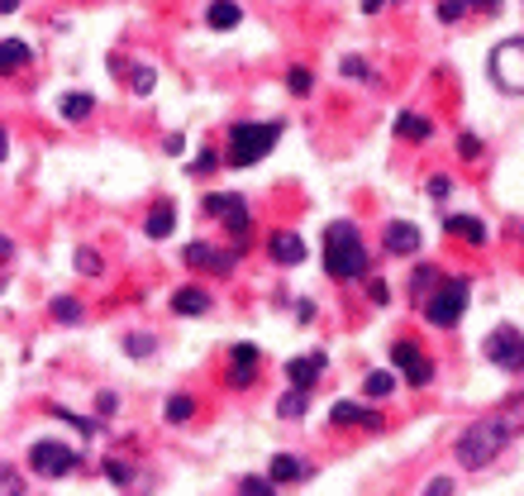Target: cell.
<instances>
[{"mask_svg": "<svg viewBox=\"0 0 524 496\" xmlns=\"http://www.w3.org/2000/svg\"><path fill=\"white\" fill-rule=\"evenodd\" d=\"M510 434H515V425H510L505 416H487V420H472L467 430L458 434V444H453V459H458L463 467H487L501 459V449L510 444Z\"/></svg>", "mask_w": 524, "mask_h": 496, "instance_id": "obj_1", "label": "cell"}, {"mask_svg": "<svg viewBox=\"0 0 524 496\" xmlns=\"http://www.w3.org/2000/svg\"><path fill=\"white\" fill-rule=\"evenodd\" d=\"M324 272L334 282H353L367 272V244L348 219H334V225L324 229Z\"/></svg>", "mask_w": 524, "mask_h": 496, "instance_id": "obj_2", "label": "cell"}, {"mask_svg": "<svg viewBox=\"0 0 524 496\" xmlns=\"http://www.w3.org/2000/svg\"><path fill=\"white\" fill-rule=\"evenodd\" d=\"M282 124H233L229 129V168H253L277 148Z\"/></svg>", "mask_w": 524, "mask_h": 496, "instance_id": "obj_3", "label": "cell"}, {"mask_svg": "<svg viewBox=\"0 0 524 496\" xmlns=\"http://www.w3.org/2000/svg\"><path fill=\"white\" fill-rule=\"evenodd\" d=\"M467 296H472L467 277H444V282H438V292L424 301V320H430L434 329H453L463 320V310H467Z\"/></svg>", "mask_w": 524, "mask_h": 496, "instance_id": "obj_4", "label": "cell"}, {"mask_svg": "<svg viewBox=\"0 0 524 496\" xmlns=\"http://www.w3.org/2000/svg\"><path fill=\"white\" fill-rule=\"evenodd\" d=\"M77 463H81V453L72 444H62V439H38V444H29V473L34 477H67V473H77Z\"/></svg>", "mask_w": 524, "mask_h": 496, "instance_id": "obj_5", "label": "cell"}, {"mask_svg": "<svg viewBox=\"0 0 524 496\" xmlns=\"http://www.w3.org/2000/svg\"><path fill=\"white\" fill-rule=\"evenodd\" d=\"M491 81L505 95H524V38H505L491 48Z\"/></svg>", "mask_w": 524, "mask_h": 496, "instance_id": "obj_6", "label": "cell"}, {"mask_svg": "<svg viewBox=\"0 0 524 496\" xmlns=\"http://www.w3.org/2000/svg\"><path fill=\"white\" fill-rule=\"evenodd\" d=\"M205 215H215V219H225V229L233 234V248L243 253V244H248V201L243 196H229V191H215V196H205Z\"/></svg>", "mask_w": 524, "mask_h": 496, "instance_id": "obj_7", "label": "cell"}, {"mask_svg": "<svg viewBox=\"0 0 524 496\" xmlns=\"http://www.w3.org/2000/svg\"><path fill=\"white\" fill-rule=\"evenodd\" d=\"M487 358L505 372H524V335L515 325H495L487 335Z\"/></svg>", "mask_w": 524, "mask_h": 496, "instance_id": "obj_8", "label": "cell"}, {"mask_svg": "<svg viewBox=\"0 0 524 496\" xmlns=\"http://www.w3.org/2000/svg\"><path fill=\"white\" fill-rule=\"evenodd\" d=\"M391 363L405 372L410 387H430V382H434V363L420 353L415 339H396V343H391Z\"/></svg>", "mask_w": 524, "mask_h": 496, "instance_id": "obj_9", "label": "cell"}, {"mask_svg": "<svg viewBox=\"0 0 524 496\" xmlns=\"http://www.w3.org/2000/svg\"><path fill=\"white\" fill-rule=\"evenodd\" d=\"M186 268H201V272H219V277H225V272L239 263V248H210V244H186Z\"/></svg>", "mask_w": 524, "mask_h": 496, "instance_id": "obj_10", "label": "cell"}, {"mask_svg": "<svg viewBox=\"0 0 524 496\" xmlns=\"http://www.w3.org/2000/svg\"><path fill=\"white\" fill-rule=\"evenodd\" d=\"M420 229L410 225V219H391L386 225V253H396V258H410V253H420Z\"/></svg>", "mask_w": 524, "mask_h": 496, "instance_id": "obj_11", "label": "cell"}, {"mask_svg": "<svg viewBox=\"0 0 524 496\" xmlns=\"http://www.w3.org/2000/svg\"><path fill=\"white\" fill-rule=\"evenodd\" d=\"M444 229H448L458 244H467V248H487V239H491L487 219H477V215H453Z\"/></svg>", "mask_w": 524, "mask_h": 496, "instance_id": "obj_12", "label": "cell"}, {"mask_svg": "<svg viewBox=\"0 0 524 496\" xmlns=\"http://www.w3.org/2000/svg\"><path fill=\"white\" fill-rule=\"evenodd\" d=\"M258 372V343H233L229 353V387H248Z\"/></svg>", "mask_w": 524, "mask_h": 496, "instance_id": "obj_13", "label": "cell"}, {"mask_svg": "<svg viewBox=\"0 0 524 496\" xmlns=\"http://www.w3.org/2000/svg\"><path fill=\"white\" fill-rule=\"evenodd\" d=\"M267 248H272V258H277L282 268H296L300 258H306V239H300V234H291V229H277Z\"/></svg>", "mask_w": 524, "mask_h": 496, "instance_id": "obj_14", "label": "cell"}, {"mask_svg": "<svg viewBox=\"0 0 524 496\" xmlns=\"http://www.w3.org/2000/svg\"><path fill=\"white\" fill-rule=\"evenodd\" d=\"M324 363H329L324 353H310V358H291V363H286V382H291V387H300V392H310V382H315V377H320V372H324Z\"/></svg>", "mask_w": 524, "mask_h": 496, "instance_id": "obj_15", "label": "cell"}, {"mask_svg": "<svg viewBox=\"0 0 524 496\" xmlns=\"http://www.w3.org/2000/svg\"><path fill=\"white\" fill-rule=\"evenodd\" d=\"M329 420L334 425H367V430H381V416L367 406H353V401H334L329 406Z\"/></svg>", "mask_w": 524, "mask_h": 496, "instance_id": "obj_16", "label": "cell"}, {"mask_svg": "<svg viewBox=\"0 0 524 496\" xmlns=\"http://www.w3.org/2000/svg\"><path fill=\"white\" fill-rule=\"evenodd\" d=\"M34 48L24 38H0V72H15V67H29Z\"/></svg>", "mask_w": 524, "mask_h": 496, "instance_id": "obj_17", "label": "cell"}, {"mask_svg": "<svg viewBox=\"0 0 524 496\" xmlns=\"http://www.w3.org/2000/svg\"><path fill=\"white\" fill-rule=\"evenodd\" d=\"M148 239H168V234L176 229V205L172 201H158L153 211H148Z\"/></svg>", "mask_w": 524, "mask_h": 496, "instance_id": "obj_18", "label": "cell"}, {"mask_svg": "<svg viewBox=\"0 0 524 496\" xmlns=\"http://www.w3.org/2000/svg\"><path fill=\"white\" fill-rule=\"evenodd\" d=\"M172 310L191 320V315H205V310H210V296H205L201 286H182V292H172Z\"/></svg>", "mask_w": 524, "mask_h": 496, "instance_id": "obj_19", "label": "cell"}, {"mask_svg": "<svg viewBox=\"0 0 524 496\" xmlns=\"http://www.w3.org/2000/svg\"><path fill=\"white\" fill-rule=\"evenodd\" d=\"M239 20H243V10L233 5V0H215V5L205 10V24H210V29H233Z\"/></svg>", "mask_w": 524, "mask_h": 496, "instance_id": "obj_20", "label": "cell"}, {"mask_svg": "<svg viewBox=\"0 0 524 496\" xmlns=\"http://www.w3.org/2000/svg\"><path fill=\"white\" fill-rule=\"evenodd\" d=\"M91 110H95V101H91L86 91H72V95H62V101H58V115L72 120V124H81V120L91 115Z\"/></svg>", "mask_w": 524, "mask_h": 496, "instance_id": "obj_21", "label": "cell"}, {"mask_svg": "<svg viewBox=\"0 0 524 496\" xmlns=\"http://www.w3.org/2000/svg\"><path fill=\"white\" fill-rule=\"evenodd\" d=\"M267 477H272V482H300V477H306V463H300L296 453H277Z\"/></svg>", "mask_w": 524, "mask_h": 496, "instance_id": "obj_22", "label": "cell"}, {"mask_svg": "<svg viewBox=\"0 0 524 496\" xmlns=\"http://www.w3.org/2000/svg\"><path fill=\"white\" fill-rule=\"evenodd\" d=\"M396 134H401V139H410V144H424L434 134V124L424 120V115H401L396 120Z\"/></svg>", "mask_w": 524, "mask_h": 496, "instance_id": "obj_23", "label": "cell"}, {"mask_svg": "<svg viewBox=\"0 0 524 496\" xmlns=\"http://www.w3.org/2000/svg\"><path fill=\"white\" fill-rule=\"evenodd\" d=\"M306 406H310V401H306V392L291 387V392H286L282 401H277V416H282V420H300V416H306Z\"/></svg>", "mask_w": 524, "mask_h": 496, "instance_id": "obj_24", "label": "cell"}, {"mask_svg": "<svg viewBox=\"0 0 524 496\" xmlns=\"http://www.w3.org/2000/svg\"><path fill=\"white\" fill-rule=\"evenodd\" d=\"M162 416H168L172 425H186L191 416H196V401H191V396H172V401L162 406Z\"/></svg>", "mask_w": 524, "mask_h": 496, "instance_id": "obj_25", "label": "cell"}, {"mask_svg": "<svg viewBox=\"0 0 524 496\" xmlns=\"http://www.w3.org/2000/svg\"><path fill=\"white\" fill-rule=\"evenodd\" d=\"M53 320L77 325V320H81V301H77V296H58V301H53Z\"/></svg>", "mask_w": 524, "mask_h": 496, "instance_id": "obj_26", "label": "cell"}, {"mask_svg": "<svg viewBox=\"0 0 524 496\" xmlns=\"http://www.w3.org/2000/svg\"><path fill=\"white\" fill-rule=\"evenodd\" d=\"M472 5H477V0H438V20H444V24H458Z\"/></svg>", "mask_w": 524, "mask_h": 496, "instance_id": "obj_27", "label": "cell"}, {"mask_svg": "<svg viewBox=\"0 0 524 496\" xmlns=\"http://www.w3.org/2000/svg\"><path fill=\"white\" fill-rule=\"evenodd\" d=\"M363 387H367V396H391L396 392V377H391V372H367Z\"/></svg>", "mask_w": 524, "mask_h": 496, "instance_id": "obj_28", "label": "cell"}, {"mask_svg": "<svg viewBox=\"0 0 524 496\" xmlns=\"http://www.w3.org/2000/svg\"><path fill=\"white\" fill-rule=\"evenodd\" d=\"M239 496H277V487H272V477H243Z\"/></svg>", "mask_w": 524, "mask_h": 496, "instance_id": "obj_29", "label": "cell"}, {"mask_svg": "<svg viewBox=\"0 0 524 496\" xmlns=\"http://www.w3.org/2000/svg\"><path fill=\"white\" fill-rule=\"evenodd\" d=\"M0 496H29L24 492V477L15 473V467H0Z\"/></svg>", "mask_w": 524, "mask_h": 496, "instance_id": "obj_30", "label": "cell"}, {"mask_svg": "<svg viewBox=\"0 0 524 496\" xmlns=\"http://www.w3.org/2000/svg\"><path fill=\"white\" fill-rule=\"evenodd\" d=\"M153 81H158V72H153V67H134V72H129V87L139 91V95H148V91H153Z\"/></svg>", "mask_w": 524, "mask_h": 496, "instance_id": "obj_31", "label": "cell"}, {"mask_svg": "<svg viewBox=\"0 0 524 496\" xmlns=\"http://www.w3.org/2000/svg\"><path fill=\"white\" fill-rule=\"evenodd\" d=\"M286 87H291L296 95H310V87H315V81H310V67H291V72H286Z\"/></svg>", "mask_w": 524, "mask_h": 496, "instance_id": "obj_32", "label": "cell"}, {"mask_svg": "<svg viewBox=\"0 0 524 496\" xmlns=\"http://www.w3.org/2000/svg\"><path fill=\"white\" fill-rule=\"evenodd\" d=\"M48 410H53L58 420H67L72 430H81V434H95V420H86V416H72V410H62V406H48Z\"/></svg>", "mask_w": 524, "mask_h": 496, "instance_id": "obj_33", "label": "cell"}, {"mask_svg": "<svg viewBox=\"0 0 524 496\" xmlns=\"http://www.w3.org/2000/svg\"><path fill=\"white\" fill-rule=\"evenodd\" d=\"M77 272H86V277H95V272H101V258H95V248H77Z\"/></svg>", "mask_w": 524, "mask_h": 496, "instance_id": "obj_34", "label": "cell"}, {"mask_svg": "<svg viewBox=\"0 0 524 496\" xmlns=\"http://www.w3.org/2000/svg\"><path fill=\"white\" fill-rule=\"evenodd\" d=\"M343 77H353V81H372V67L363 58H343Z\"/></svg>", "mask_w": 524, "mask_h": 496, "instance_id": "obj_35", "label": "cell"}, {"mask_svg": "<svg viewBox=\"0 0 524 496\" xmlns=\"http://www.w3.org/2000/svg\"><path fill=\"white\" fill-rule=\"evenodd\" d=\"M124 349H129L134 358H148V353H153V339H148V335H129V339H124Z\"/></svg>", "mask_w": 524, "mask_h": 496, "instance_id": "obj_36", "label": "cell"}, {"mask_svg": "<svg viewBox=\"0 0 524 496\" xmlns=\"http://www.w3.org/2000/svg\"><path fill=\"white\" fill-rule=\"evenodd\" d=\"M458 153H463L467 162L481 158V139H477V134H458Z\"/></svg>", "mask_w": 524, "mask_h": 496, "instance_id": "obj_37", "label": "cell"}, {"mask_svg": "<svg viewBox=\"0 0 524 496\" xmlns=\"http://www.w3.org/2000/svg\"><path fill=\"white\" fill-rule=\"evenodd\" d=\"M448 191H453V177H444V172H438V177H430V196H434V201H444Z\"/></svg>", "mask_w": 524, "mask_h": 496, "instance_id": "obj_38", "label": "cell"}, {"mask_svg": "<svg viewBox=\"0 0 524 496\" xmlns=\"http://www.w3.org/2000/svg\"><path fill=\"white\" fill-rule=\"evenodd\" d=\"M424 496H453V477H430Z\"/></svg>", "mask_w": 524, "mask_h": 496, "instance_id": "obj_39", "label": "cell"}, {"mask_svg": "<svg viewBox=\"0 0 524 496\" xmlns=\"http://www.w3.org/2000/svg\"><path fill=\"white\" fill-rule=\"evenodd\" d=\"M215 162H219V158H215V148H205V158H196V162H191V177H205V172L215 168Z\"/></svg>", "mask_w": 524, "mask_h": 496, "instance_id": "obj_40", "label": "cell"}, {"mask_svg": "<svg viewBox=\"0 0 524 496\" xmlns=\"http://www.w3.org/2000/svg\"><path fill=\"white\" fill-rule=\"evenodd\" d=\"M105 473H110V482H119V487H124V482L134 477V473H129V467H124V463H105Z\"/></svg>", "mask_w": 524, "mask_h": 496, "instance_id": "obj_41", "label": "cell"}, {"mask_svg": "<svg viewBox=\"0 0 524 496\" xmlns=\"http://www.w3.org/2000/svg\"><path fill=\"white\" fill-rule=\"evenodd\" d=\"M434 282H438L434 268H420V272H415V292H424V286H434Z\"/></svg>", "mask_w": 524, "mask_h": 496, "instance_id": "obj_42", "label": "cell"}, {"mask_svg": "<svg viewBox=\"0 0 524 496\" xmlns=\"http://www.w3.org/2000/svg\"><path fill=\"white\" fill-rule=\"evenodd\" d=\"M367 296L381 306V301H386V282H381V277H372V282H367Z\"/></svg>", "mask_w": 524, "mask_h": 496, "instance_id": "obj_43", "label": "cell"}, {"mask_svg": "<svg viewBox=\"0 0 524 496\" xmlns=\"http://www.w3.org/2000/svg\"><path fill=\"white\" fill-rule=\"evenodd\" d=\"M162 148H168V153L176 158V153H182V148H186V144H182V134H168V139H162Z\"/></svg>", "mask_w": 524, "mask_h": 496, "instance_id": "obj_44", "label": "cell"}, {"mask_svg": "<svg viewBox=\"0 0 524 496\" xmlns=\"http://www.w3.org/2000/svg\"><path fill=\"white\" fill-rule=\"evenodd\" d=\"M10 258H15V244H10L5 234H0V263H10Z\"/></svg>", "mask_w": 524, "mask_h": 496, "instance_id": "obj_45", "label": "cell"}, {"mask_svg": "<svg viewBox=\"0 0 524 496\" xmlns=\"http://www.w3.org/2000/svg\"><path fill=\"white\" fill-rule=\"evenodd\" d=\"M505 0H477V10H487V15H501Z\"/></svg>", "mask_w": 524, "mask_h": 496, "instance_id": "obj_46", "label": "cell"}, {"mask_svg": "<svg viewBox=\"0 0 524 496\" xmlns=\"http://www.w3.org/2000/svg\"><path fill=\"white\" fill-rule=\"evenodd\" d=\"M5 153H10V134L0 129V162H5Z\"/></svg>", "mask_w": 524, "mask_h": 496, "instance_id": "obj_47", "label": "cell"}, {"mask_svg": "<svg viewBox=\"0 0 524 496\" xmlns=\"http://www.w3.org/2000/svg\"><path fill=\"white\" fill-rule=\"evenodd\" d=\"M381 5H386V0H363V10H367V15H377Z\"/></svg>", "mask_w": 524, "mask_h": 496, "instance_id": "obj_48", "label": "cell"}, {"mask_svg": "<svg viewBox=\"0 0 524 496\" xmlns=\"http://www.w3.org/2000/svg\"><path fill=\"white\" fill-rule=\"evenodd\" d=\"M15 5L20 0H0V15H15Z\"/></svg>", "mask_w": 524, "mask_h": 496, "instance_id": "obj_49", "label": "cell"}, {"mask_svg": "<svg viewBox=\"0 0 524 496\" xmlns=\"http://www.w3.org/2000/svg\"><path fill=\"white\" fill-rule=\"evenodd\" d=\"M0 292H5V277H0Z\"/></svg>", "mask_w": 524, "mask_h": 496, "instance_id": "obj_50", "label": "cell"}]
</instances>
